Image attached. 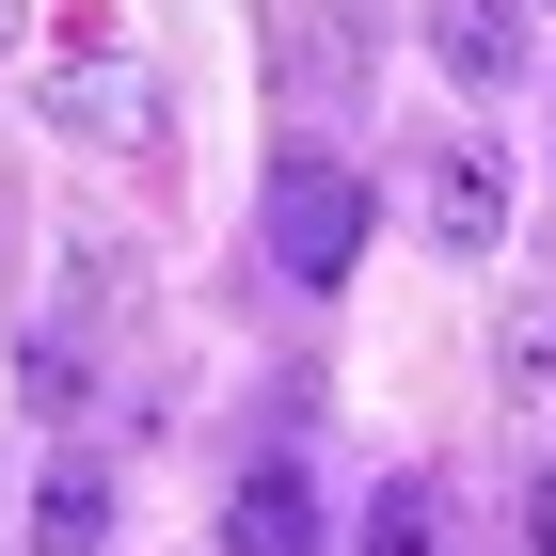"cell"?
<instances>
[{
	"mask_svg": "<svg viewBox=\"0 0 556 556\" xmlns=\"http://www.w3.org/2000/svg\"><path fill=\"white\" fill-rule=\"evenodd\" d=\"M270 255H287V287H350V255H366V191H350L334 143H287V160H270Z\"/></svg>",
	"mask_w": 556,
	"mask_h": 556,
	"instance_id": "1",
	"label": "cell"
},
{
	"mask_svg": "<svg viewBox=\"0 0 556 556\" xmlns=\"http://www.w3.org/2000/svg\"><path fill=\"white\" fill-rule=\"evenodd\" d=\"M414 223L445 239V255H493V239H509V143L445 128V143L414 160Z\"/></svg>",
	"mask_w": 556,
	"mask_h": 556,
	"instance_id": "2",
	"label": "cell"
},
{
	"mask_svg": "<svg viewBox=\"0 0 556 556\" xmlns=\"http://www.w3.org/2000/svg\"><path fill=\"white\" fill-rule=\"evenodd\" d=\"M223 556H318V493H302V462H255L239 493H223Z\"/></svg>",
	"mask_w": 556,
	"mask_h": 556,
	"instance_id": "3",
	"label": "cell"
},
{
	"mask_svg": "<svg viewBox=\"0 0 556 556\" xmlns=\"http://www.w3.org/2000/svg\"><path fill=\"white\" fill-rule=\"evenodd\" d=\"M429 64L477 80V96H509L525 80V16H509V0H429Z\"/></svg>",
	"mask_w": 556,
	"mask_h": 556,
	"instance_id": "4",
	"label": "cell"
},
{
	"mask_svg": "<svg viewBox=\"0 0 556 556\" xmlns=\"http://www.w3.org/2000/svg\"><path fill=\"white\" fill-rule=\"evenodd\" d=\"M48 112H64V128H143V80H128V48L96 33H64V64H48Z\"/></svg>",
	"mask_w": 556,
	"mask_h": 556,
	"instance_id": "5",
	"label": "cell"
},
{
	"mask_svg": "<svg viewBox=\"0 0 556 556\" xmlns=\"http://www.w3.org/2000/svg\"><path fill=\"white\" fill-rule=\"evenodd\" d=\"M33 556H112V477L96 462H48L33 477Z\"/></svg>",
	"mask_w": 556,
	"mask_h": 556,
	"instance_id": "6",
	"label": "cell"
},
{
	"mask_svg": "<svg viewBox=\"0 0 556 556\" xmlns=\"http://www.w3.org/2000/svg\"><path fill=\"white\" fill-rule=\"evenodd\" d=\"M366 556H445V493L429 477H382L366 493Z\"/></svg>",
	"mask_w": 556,
	"mask_h": 556,
	"instance_id": "7",
	"label": "cell"
},
{
	"mask_svg": "<svg viewBox=\"0 0 556 556\" xmlns=\"http://www.w3.org/2000/svg\"><path fill=\"white\" fill-rule=\"evenodd\" d=\"M525 556H556V477H525Z\"/></svg>",
	"mask_w": 556,
	"mask_h": 556,
	"instance_id": "8",
	"label": "cell"
},
{
	"mask_svg": "<svg viewBox=\"0 0 556 556\" xmlns=\"http://www.w3.org/2000/svg\"><path fill=\"white\" fill-rule=\"evenodd\" d=\"M0 48H16V0H0Z\"/></svg>",
	"mask_w": 556,
	"mask_h": 556,
	"instance_id": "9",
	"label": "cell"
},
{
	"mask_svg": "<svg viewBox=\"0 0 556 556\" xmlns=\"http://www.w3.org/2000/svg\"><path fill=\"white\" fill-rule=\"evenodd\" d=\"M541 366H556V334H541Z\"/></svg>",
	"mask_w": 556,
	"mask_h": 556,
	"instance_id": "10",
	"label": "cell"
}]
</instances>
